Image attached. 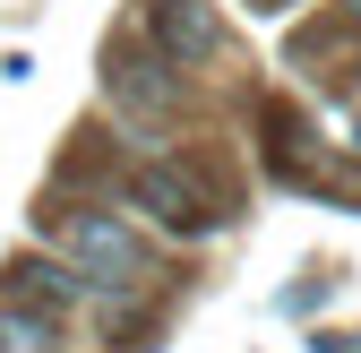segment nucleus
Instances as JSON below:
<instances>
[{"label": "nucleus", "instance_id": "nucleus-1", "mask_svg": "<svg viewBox=\"0 0 361 353\" xmlns=\"http://www.w3.org/2000/svg\"><path fill=\"white\" fill-rule=\"evenodd\" d=\"M43 233H61V250H69V268L86 276V285H147V241L121 225V215H104V207H86V215H52L43 207Z\"/></svg>", "mask_w": 361, "mask_h": 353}, {"label": "nucleus", "instance_id": "nucleus-2", "mask_svg": "<svg viewBox=\"0 0 361 353\" xmlns=\"http://www.w3.org/2000/svg\"><path fill=\"white\" fill-rule=\"evenodd\" d=\"M129 207H147L164 233H207L215 225V198L180 164H138V172H129Z\"/></svg>", "mask_w": 361, "mask_h": 353}, {"label": "nucleus", "instance_id": "nucleus-3", "mask_svg": "<svg viewBox=\"0 0 361 353\" xmlns=\"http://www.w3.org/2000/svg\"><path fill=\"white\" fill-rule=\"evenodd\" d=\"M147 26H155V43H164L172 61H207L215 43H224V26H215L207 0H147Z\"/></svg>", "mask_w": 361, "mask_h": 353}, {"label": "nucleus", "instance_id": "nucleus-4", "mask_svg": "<svg viewBox=\"0 0 361 353\" xmlns=\"http://www.w3.org/2000/svg\"><path fill=\"white\" fill-rule=\"evenodd\" d=\"M78 293H86V276H69L61 258H9V301H18V311H43V319H61Z\"/></svg>", "mask_w": 361, "mask_h": 353}, {"label": "nucleus", "instance_id": "nucleus-5", "mask_svg": "<svg viewBox=\"0 0 361 353\" xmlns=\"http://www.w3.org/2000/svg\"><path fill=\"white\" fill-rule=\"evenodd\" d=\"M0 353H61V319H43V311H18V301H0Z\"/></svg>", "mask_w": 361, "mask_h": 353}, {"label": "nucleus", "instance_id": "nucleus-6", "mask_svg": "<svg viewBox=\"0 0 361 353\" xmlns=\"http://www.w3.org/2000/svg\"><path fill=\"white\" fill-rule=\"evenodd\" d=\"M112 95L121 104H172V78H164V61H121L112 52Z\"/></svg>", "mask_w": 361, "mask_h": 353}, {"label": "nucleus", "instance_id": "nucleus-7", "mask_svg": "<svg viewBox=\"0 0 361 353\" xmlns=\"http://www.w3.org/2000/svg\"><path fill=\"white\" fill-rule=\"evenodd\" d=\"M344 9H353V18H361V0H344Z\"/></svg>", "mask_w": 361, "mask_h": 353}]
</instances>
